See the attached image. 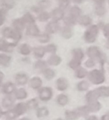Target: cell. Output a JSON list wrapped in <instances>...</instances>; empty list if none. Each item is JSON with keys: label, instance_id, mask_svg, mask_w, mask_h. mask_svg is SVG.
<instances>
[{"label": "cell", "instance_id": "7dc6e473", "mask_svg": "<svg viewBox=\"0 0 109 120\" xmlns=\"http://www.w3.org/2000/svg\"><path fill=\"white\" fill-rule=\"evenodd\" d=\"M12 29H11L10 27H4L2 30V35L4 39H10L11 35H12Z\"/></svg>", "mask_w": 109, "mask_h": 120}, {"label": "cell", "instance_id": "816d5d0a", "mask_svg": "<svg viewBox=\"0 0 109 120\" xmlns=\"http://www.w3.org/2000/svg\"><path fill=\"white\" fill-rule=\"evenodd\" d=\"M85 64V66L87 68H93L94 66L96 65V61L94 59H93V58H89V59L85 62V64Z\"/></svg>", "mask_w": 109, "mask_h": 120}, {"label": "cell", "instance_id": "4fadbf2b", "mask_svg": "<svg viewBox=\"0 0 109 120\" xmlns=\"http://www.w3.org/2000/svg\"><path fill=\"white\" fill-rule=\"evenodd\" d=\"M29 85L34 90H39L42 86V80L39 77H33L29 81Z\"/></svg>", "mask_w": 109, "mask_h": 120}, {"label": "cell", "instance_id": "83f0119b", "mask_svg": "<svg viewBox=\"0 0 109 120\" xmlns=\"http://www.w3.org/2000/svg\"><path fill=\"white\" fill-rule=\"evenodd\" d=\"M14 95L17 100H24L27 97V92L24 88H18L16 90Z\"/></svg>", "mask_w": 109, "mask_h": 120}, {"label": "cell", "instance_id": "d6a6232c", "mask_svg": "<svg viewBox=\"0 0 109 120\" xmlns=\"http://www.w3.org/2000/svg\"><path fill=\"white\" fill-rule=\"evenodd\" d=\"M49 115V109L46 107H40L36 109V117L39 118H45Z\"/></svg>", "mask_w": 109, "mask_h": 120}, {"label": "cell", "instance_id": "7a4b0ae2", "mask_svg": "<svg viewBox=\"0 0 109 120\" xmlns=\"http://www.w3.org/2000/svg\"><path fill=\"white\" fill-rule=\"evenodd\" d=\"M98 30L99 27L97 25H91L90 26H89L84 35V39L85 42L89 44L95 42L98 35Z\"/></svg>", "mask_w": 109, "mask_h": 120}, {"label": "cell", "instance_id": "f907efd6", "mask_svg": "<svg viewBox=\"0 0 109 120\" xmlns=\"http://www.w3.org/2000/svg\"><path fill=\"white\" fill-rule=\"evenodd\" d=\"M69 4H70V1L69 0H60L59 1V8H62L63 10L68 8Z\"/></svg>", "mask_w": 109, "mask_h": 120}, {"label": "cell", "instance_id": "db71d44e", "mask_svg": "<svg viewBox=\"0 0 109 120\" xmlns=\"http://www.w3.org/2000/svg\"><path fill=\"white\" fill-rule=\"evenodd\" d=\"M86 120H98V118L96 115H89L86 118Z\"/></svg>", "mask_w": 109, "mask_h": 120}, {"label": "cell", "instance_id": "d590c367", "mask_svg": "<svg viewBox=\"0 0 109 120\" xmlns=\"http://www.w3.org/2000/svg\"><path fill=\"white\" fill-rule=\"evenodd\" d=\"M50 17H51L50 14L49 13V12H45V11H42V12H40V13L38 14V16H37V18H38V20L40 21V22H47Z\"/></svg>", "mask_w": 109, "mask_h": 120}, {"label": "cell", "instance_id": "277c9868", "mask_svg": "<svg viewBox=\"0 0 109 120\" xmlns=\"http://www.w3.org/2000/svg\"><path fill=\"white\" fill-rule=\"evenodd\" d=\"M39 99L42 101H49L53 96V90L50 87L44 86L38 90Z\"/></svg>", "mask_w": 109, "mask_h": 120}, {"label": "cell", "instance_id": "94428289", "mask_svg": "<svg viewBox=\"0 0 109 120\" xmlns=\"http://www.w3.org/2000/svg\"><path fill=\"white\" fill-rule=\"evenodd\" d=\"M19 120H30L29 118H21V119H19Z\"/></svg>", "mask_w": 109, "mask_h": 120}, {"label": "cell", "instance_id": "5b68a950", "mask_svg": "<svg viewBox=\"0 0 109 120\" xmlns=\"http://www.w3.org/2000/svg\"><path fill=\"white\" fill-rule=\"evenodd\" d=\"M16 42H8L5 40H1L0 41V49L4 53H12L13 49L17 46Z\"/></svg>", "mask_w": 109, "mask_h": 120}, {"label": "cell", "instance_id": "74e56055", "mask_svg": "<svg viewBox=\"0 0 109 120\" xmlns=\"http://www.w3.org/2000/svg\"><path fill=\"white\" fill-rule=\"evenodd\" d=\"M27 106L28 108V109H37L39 106V102L37 100V99L34 98L28 100L27 102Z\"/></svg>", "mask_w": 109, "mask_h": 120}, {"label": "cell", "instance_id": "b9f144b4", "mask_svg": "<svg viewBox=\"0 0 109 120\" xmlns=\"http://www.w3.org/2000/svg\"><path fill=\"white\" fill-rule=\"evenodd\" d=\"M81 62H82V61H80V60L75 59V58H72L69 63V67L71 69L77 70L79 68H80Z\"/></svg>", "mask_w": 109, "mask_h": 120}, {"label": "cell", "instance_id": "3957f363", "mask_svg": "<svg viewBox=\"0 0 109 120\" xmlns=\"http://www.w3.org/2000/svg\"><path fill=\"white\" fill-rule=\"evenodd\" d=\"M87 55L89 57V58H93L95 61L96 60H98L99 63L102 64V66L103 65V64L106 61L105 56H104L103 53H102V51L97 46L89 47L87 49Z\"/></svg>", "mask_w": 109, "mask_h": 120}, {"label": "cell", "instance_id": "1f68e13d", "mask_svg": "<svg viewBox=\"0 0 109 120\" xmlns=\"http://www.w3.org/2000/svg\"><path fill=\"white\" fill-rule=\"evenodd\" d=\"M77 113H79V117H88L89 115V113H91L89 111V109L88 107V105H84V106H80L76 109Z\"/></svg>", "mask_w": 109, "mask_h": 120}, {"label": "cell", "instance_id": "f6af8a7d", "mask_svg": "<svg viewBox=\"0 0 109 120\" xmlns=\"http://www.w3.org/2000/svg\"><path fill=\"white\" fill-rule=\"evenodd\" d=\"M34 68L36 69H42V70H44L45 68H46V63L44 60L38 59L34 64Z\"/></svg>", "mask_w": 109, "mask_h": 120}, {"label": "cell", "instance_id": "60d3db41", "mask_svg": "<svg viewBox=\"0 0 109 120\" xmlns=\"http://www.w3.org/2000/svg\"><path fill=\"white\" fill-rule=\"evenodd\" d=\"M22 32L12 29V35H11V38H10L11 40H12V41L17 43V42L22 39Z\"/></svg>", "mask_w": 109, "mask_h": 120}, {"label": "cell", "instance_id": "680465c9", "mask_svg": "<svg viewBox=\"0 0 109 120\" xmlns=\"http://www.w3.org/2000/svg\"><path fill=\"white\" fill-rule=\"evenodd\" d=\"M4 72H0V82H1V84H2L3 80H4Z\"/></svg>", "mask_w": 109, "mask_h": 120}, {"label": "cell", "instance_id": "8fae6325", "mask_svg": "<svg viewBox=\"0 0 109 120\" xmlns=\"http://www.w3.org/2000/svg\"><path fill=\"white\" fill-rule=\"evenodd\" d=\"M26 34L29 36H38L40 35V29L38 28L36 25L35 24H32V25L27 26V30H26Z\"/></svg>", "mask_w": 109, "mask_h": 120}, {"label": "cell", "instance_id": "f35d334b", "mask_svg": "<svg viewBox=\"0 0 109 120\" xmlns=\"http://www.w3.org/2000/svg\"><path fill=\"white\" fill-rule=\"evenodd\" d=\"M100 97H109V86H100L97 88Z\"/></svg>", "mask_w": 109, "mask_h": 120}, {"label": "cell", "instance_id": "5bb4252c", "mask_svg": "<svg viewBox=\"0 0 109 120\" xmlns=\"http://www.w3.org/2000/svg\"><path fill=\"white\" fill-rule=\"evenodd\" d=\"M27 109H28V108L27 106V103H22V102L18 103L13 107V110L16 112L17 116H21V115L24 114Z\"/></svg>", "mask_w": 109, "mask_h": 120}, {"label": "cell", "instance_id": "e0dca14e", "mask_svg": "<svg viewBox=\"0 0 109 120\" xmlns=\"http://www.w3.org/2000/svg\"><path fill=\"white\" fill-rule=\"evenodd\" d=\"M32 52H33L34 56L37 59H40V58H42L45 56V53H46V49H45V47L36 46V47H34L33 49H32Z\"/></svg>", "mask_w": 109, "mask_h": 120}, {"label": "cell", "instance_id": "681fc988", "mask_svg": "<svg viewBox=\"0 0 109 120\" xmlns=\"http://www.w3.org/2000/svg\"><path fill=\"white\" fill-rule=\"evenodd\" d=\"M50 4V1H49V0H40V2L38 3V4H37V6L40 7L42 10H44V9L49 8Z\"/></svg>", "mask_w": 109, "mask_h": 120}, {"label": "cell", "instance_id": "e575fe53", "mask_svg": "<svg viewBox=\"0 0 109 120\" xmlns=\"http://www.w3.org/2000/svg\"><path fill=\"white\" fill-rule=\"evenodd\" d=\"M36 38H37V40H38L40 43L46 44V43H48V42L50 41V34H48L47 32H45V33L40 34V35H39Z\"/></svg>", "mask_w": 109, "mask_h": 120}, {"label": "cell", "instance_id": "ac0fdd59", "mask_svg": "<svg viewBox=\"0 0 109 120\" xmlns=\"http://www.w3.org/2000/svg\"><path fill=\"white\" fill-rule=\"evenodd\" d=\"M14 103H15V100L12 95H7L5 96L2 100V106L4 109H10L12 106H13Z\"/></svg>", "mask_w": 109, "mask_h": 120}, {"label": "cell", "instance_id": "ab89813d", "mask_svg": "<svg viewBox=\"0 0 109 120\" xmlns=\"http://www.w3.org/2000/svg\"><path fill=\"white\" fill-rule=\"evenodd\" d=\"M89 88V83L87 81H81L77 84V89L79 91H86Z\"/></svg>", "mask_w": 109, "mask_h": 120}, {"label": "cell", "instance_id": "30bf717a", "mask_svg": "<svg viewBox=\"0 0 109 120\" xmlns=\"http://www.w3.org/2000/svg\"><path fill=\"white\" fill-rule=\"evenodd\" d=\"M29 78L27 77V75L26 73H23V72H19V73H17L15 76V82L17 85L19 86H24L28 82Z\"/></svg>", "mask_w": 109, "mask_h": 120}, {"label": "cell", "instance_id": "603a6c76", "mask_svg": "<svg viewBox=\"0 0 109 120\" xmlns=\"http://www.w3.org/2000/svg\"><path fill=\"white\" fill-rule=\"evenodd\" d=\"M61 35H62L63 38L66 39V40L70 39L73 36V30L71 26H65L63 27L62 30H61Z\"/></svg>", "mask_w": 109, "mask_h": 120}, {"label": "cell", "instance_id": "d4e9b609", "mask_svg": "<svg viewBox=\"0 0 109 120\" xmlns=\"http://www.w3.org/2000/svg\"><path fill=\"white\" fill-rule=\"evenodd\" d=\"M22 18L27 26H29V25H32V24L36 23L35 17H34L33 15H32V13H30V12H26Z\"/></svg>", "mask_w": 109, "mask_h": 120}, {"label": "cell", "instance_id": "c3c4849f", "mask_svg": "<svg viewBox=\"0 0 109 120\" xmlns=\"http://www.w3.org/2000/svg\"><path fill=\"white\" fill-rule=\"evenodd\" d=\"M45 49H46V53H49L50 54H56L57 51V47L55 44H49L47 46H45Z\"/></svg>", "mask_w": 109, "mask_h": 120}, {"label": "cell", "instance_id": "484cf974", "mask_svg": "<svg viewBox=\"0 0 109 120\" xmlns=\"http://www.w3.org/2000/svg\"><path fill=\"white\" fill-rule=\"evenodd\" d=\"M42 73H43L44 77L48 81L51 80V79H53L54 77H56V72L52 68H46L44 70H42Z\"/></svg>", "mask_w": 109, "mask_h": 120}, {"label": "cell", "instance_id": "d6986e66", "mask_svg": "<svg viewBox=\"0 0 109 120\" xmlns=\"http://www.w3.org/2000/svg\"><path fill=\"white\" fill-rule=\"evenodd\" d=\"M99 97H100V95H99L97 89L90 90V91L88 92L85 95L86 100H87L88 103H90V102H93V101H96V100H97V99H98Z\"/></svg>", "mask_w": 109, "mask_h": 120}, {"label": "cell", "instance_id": "4316f807", "mask_svg": "<svg viewBox=\"0 0 109 120\" xmlns=\"http://www.w3.org/2000/svg\"><path fill=\"white\" fill-rule=\"evenodd\" d=\"M16 5L15 0H1V8L7 9V10H11Z\"/></svg>", "mask_w": 109, "mask_h": 120}, {"label": "cell", "instance_id": "2e32d148", "mask_svg": "<svg viewBox=\"0 0 109 120\" xmlns=\"http://www.w3.org/2000/svg\"><path fill=\"white\" fill-rule=\"evenodd\" d=\"M26 26L27 25L23 22L22 18H17L15 20H13V22H12V27H13V29L16 30H18L20 32L23 31Z\"/></svg>", "mask_w": 109, "mask_h": 120}, {"label": "cell", "instance_id": "ffe728a7", "mask_svg": "<svg viewBox=\"0 0 109 120\" xmlns=\"http://www.w3.org/2000/svg\"><path fill=\"white\" fill-rule=\"evenodd\" d=\"M78 22L83 26H90L92 25V18L89 15H82L79 17Z\"/></svg>", "mask_w": 109, "mask_h": 120}, {"label": "cell", "instance_id": "52a82bcc", "mask_svg": "<svg viewBox=\"0 0 109 120\" xmlns=\"http://www.w3.org/2000/svg\"><path fill=\"white\" fill-rule=\"evenodd\" d=\"M50 16H51V18L53 21L59 22V21L64 19L65 12L62 8H56L52 10L51 13H50Z\"/></svg>", "mask_w": 109, "mask_h": 120}, {"label": "cell", "instance_id": "ee69618b", "mask_svg": "<svg viewBox=\"0 0 109 120\" xmlns=\"http://www.w3.org/2000/svg\"><path fill=\"white\" fill-rule=\"evenodd\" d=\"M107 12L106 8L104 5H97L95 8V13L99 17H102L104 16Z\"/></svg>", "mask_w": 109, "mask_h": 120}, {"label": "cell", "instance_id": "9f6ffc18", "mask_svg": "<svg viewBox=\"0 0 109 120\" xmlns=\"http://www.w3.org/2000/svg\"><path fill=\"white\" fill-rule=\"evenodd\" d=\"M102 120H109V111L102 117Z\"/></svg>", "mask_w": 109, "mask_h": 120}, {"label": "cell", "instance_id": "8d00e7d4", "mask_svg": "<svg viewBox=\"0 0 109 120\" xmlns=\"http://www.w3.org/2000/svg\"><path fill=\"white\" fill-rule=\"evenodd\" d=\"M88 74H89V73H88L87 70H86L85 68H82V67L79 68L77 70H75V77H77V78H79V79L84 78V77H85Z\"/></svg>", "mask_w": 109, "mask_h": 120}, {"label": "cell", "instance_id": "9c48e42d", "mask_svg": "<svg viewBox=\"0 0 109 120\" xmlns=\"http://www.w3.org/2000/svg\"><path fill=\"white\" fill-rule=\"evenodd\" d=\"M60 29H61V26H60L58 22L52 21L47 24L46 27H45V31L48 34H56L59 31Z\"/></svg>", "mask_w": 109, "mask_h": 120}, {"label": "cell", "instance_id": "cb8c5ba5", "mask_svg": "<svg viewBox=\"0 0 109 120\" xmlns=\"http://www.w3.org/2000/svg\"><path fill=\"white\" fill-rule=\"evenodd\" d=\"M81 14H82V10L78 6H73L69 10V15L72 16L76 19H79V17L82 16Z\"/></svg>", "mask_w": 109, "mask_h": 120}, {"label": "cell", "instance_id": "bcb514c9", "mask_svg": "<svg viewBox=\"0 0 109 120\" xmlns=\"http://www.w3.org/2000/svg\"><path fill=\"white\" fill-rule=\"evenodd\" d=\"M7 13L8 10L4 8H0V25L3 26L6 20V17H7Z\"/></svg>", "mask_w": 109, "mask_h": 120}, {"label": "cell", "instance_id": "44dd1931", "mask_svg": "<svg viewBox=\"0 0 109 120\" xmlns=\"http://www.w3.org/2000/svg\"><path fill=\"white\" fill-rule=\"evenodd\" d=\"M88 107L89 109V111L91 113H96V112H98L99 110L102 109V104L98 101V100H96V101H93L90 103H88Z\"/></svg>", "mask_w": 109, "mask_h": 120}, {"label": "cell", "instance_id": "7bdbcfd3", "mask_svg": "<svg viewBox=\"0 0 109 120\" xmlns=\"http://www.w3.org/2000/svg\"><path fill=\"white\" fill-rule=\"evenodd\" d=\"M4 116L6 117V118H7L8 120H13L18 117L17 113H16V112L13 110V109H8L7 112H5V113H4Z\"/></svg>", "mask_w": 109, "mask_h": 120}, {"label": "cell", "instance_id": "6da1fadb", "mask_svg": "<svg viewBox=\"0 0 109 120\" xmlns=\"http://www.w3.org/2000/svg\"><path fill=\"white\" fill-rule=\"evenodd\" d=\"M88 78L93 85H101L105 82V75L103 70L93 69L88 74Z\"/></svg>", "mask_w": 109, "mask_h": 120}, {"label": "cell", "instance_id": "ba28073f", "mask_svg": "<svg viewBox=\"0 0 109 120\" xmlns=\"http://www.w3.org/2000/svg\"><path fill=\"white\" fill-rule=\"evenodd\" d=\"M56 89L59 91H65L69 87V82L65 77H60V78H58L56 80Z\"/></svg>", "mask_w": 109, "mask_h": 120}, {"label": "cell", "instance_id": "7c38bea8", "mask_svg": "<svg viewBox=\"0 0 109 120\" xmlns=\"http://www.w3.org/2000/svg\"><path fill=\"white\" fill-rule=\"evenodd\" d=\"M12 63V57L7 53L0 54V65L4 68H8Z\"/></svg>", "mask_w": 109, "mask_h": 120}, {"label": "cell", "instance_id": "f546056e", "mask_svg": "<svg viewBox=\"0 0 109 120\" xmlns=\"http://www.w3.org/2000/svg\"><path fill=\"white\" fill-rule=\"evenodd\" d=\"M65 116L66 120H77L79 118V113L77 111H71V110H66L65 112Z\"/></svg>", "mask_w": 109, "mask_h": 120}, {"label": "cell", "instance_id": "f5cc1de1", "mask_svg": "<svg viewBox=\"0 0 109 120\" xmlns=\"http://www.w3.org/2000/svg\"><path fill=\"white\" fill-rule=\"evenodd\" d=\"M102 31H103V35L105 37H109V23L104 25L103 28H102Z\"/></svg>", "mask_w": 109, "mask_h": 120}, {"label": "cell", "instance_id": "6f0895ef", "mask_svg": "<svg viewBox=\"0 0 109 120\" xmlns=\"http://www.w3.org/2000/svg\"><path fill=\"white\" fill-rule=\"evenodd\" d=\"M71 1H72V2H74V4H82L84 0H71Z\"/></svg>", "mask_w": 109, "mask_h": 120}, {"label": "cell", "instance_id": "8992f818", "mask_svg": "<svg viewBox=\"0 0 109 120\" xmlns=\"http://www.w3.org/2000/svg\"><path fill=\"white\" fill-rule=\"evenodd\" d=\"M16 86L14 83L11 82H7L2 86V91L4 95H11L12 94L15 93L16 91Z\"/></svg>", "mask_w": 109, "mask_h": 120}, {"label": "cell", "instance_id": "f1b7e54d", "mask_svg": "<svg viewBox=\"0 0 109 120\" xmlns=\"http://www.w3.org/2000/svg\"><path fill=\"white\" fill-rule=\"evenodd\" d=\"M56 101H57L58 105L61 106H65L69 103V97L65 94H60L56 98Z\"/></svg>", "mask_w": 109, "mask_h": 120}, {"label": "cell", "instance_id": "9a60e30c", "mask_svg": "<svg viewBox=\"0 0 109 120\" xmlns=\"http://www.w3.org/2000/svg\"><path fill=\"white\" fill-rule=\"evenodd\" d=\"M62 62V58L57 54H51L47 59V64L50 66H58Z\"/></svg>", "mask_w": 109, "mask_h": 120}, {"label": "cell", "instance_id": "11a10c76", "mask_svg": "<svg viewBox=\"0 0 109 120\" xmlns=\"http://www.w3.org/2000/svg\"><path fill=\"white\" fill-rule=\"evenodd\" d=\"M93 1L97 5H104L105 3V0H93Z\"/></svg>", "mask_w": 109, "mask_h": 120}, {"label": "cell", "instance_id": "6125c7cd", "mask_svg": "<svg viewBox=\"0 0 109 120\" xmlns=\"http://www.w3.org/2000/svg\"><path fill=\"white\" fill-rule=\"evenodd\" d=\"M56 120H65V119H63V118H57Z\"/></svg>", "mask_w": 109, "mask_h": 120}, {"label": "cell", "instance_id": "be15d7a7", "mask_svg": "<svg viewBox=\"0 0 109 120\" xmlns=\"http://www.w3.org/2000/svg\"><path fill=\"white\" fill-rule=\"evenodd\" d=\"M108 1H109V0H108Z\"/></svg>", "mask_w": 109, "mask_h": 120}, {"label": "cell", "instance_id": "836d02e7", "mask_svg": "<svg viewBox=\"0 0 109 120\" xmlns=\"http://www.w3.org/2000/svg\"><path fill=\"white\" fill-rule=\"evenodd\" d=\"M77 22H78V19L74 18V17L69 15V14L65 17V20H64L65 26H73L74 25H75Z\"/></svg>", "mask_w": 109, "mask_h": 120}, {"label": "cell", "instance_id": "91938a15", "mask_svg": "<svg viewBox=\"0 0 109 120\" xmlns=\"http://www.w3.org/2000/svg\"><path fill=\"white\" fill-rule=\"evenodd\" d=\"M106 47H107V49H109V37H107V42H106Z\"/></svg>", "mask_w": 109, "mask_h": 120}, {"label": "cell", "instance_id": "4dcf8cb0", "mask_svg": "<svg viewBox=\"0 0 109 120\" xmlns=\"http://www.w3.org/2000/svg\"><path fill=\"white\" fill-rule=\"evenodd\" d=\"M72 55H73V58H75V59L82 61L84 57V53L81 49L75 48L72 50Z\"/></svg>", "mask_w": 109, "mask_h": 120}, {"label": "cell", "instance_id": "7402d4cb", "mask_svg": "<svg viewBox=\"0 0 109 120\" xmlns=\"http://www.w3.org/2000/svg\"><path fill=\"white\" fill-rule=\"evenodd\" d=\"M32 47L28 45V44H22L19 46V53L23 56H28L32 52Z\"/></svg>", "mask_w": 109, "mask_h": 120}]
</instances>
